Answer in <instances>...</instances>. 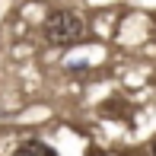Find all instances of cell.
I'll return each instance as SVG.
<instances>
[{
    "label": "cell",
    "mask_w": 156,
    "mask_h": 156,
    "mask_svg": "<svg viewBox=\"0 0 156 156\" xmlns=\"http://www.w3.org/2000/svg\"><path fill=\"white\" fill-rule=\"evenodd\" d=\"M150 150H153V156H156V137H153V144H150Z\"/></svg>",
    "instance_id": "3"
},
{
    "label": "cell",
    "mask_w": 156,
    "mask_h": 156,
    "mask_svg": "<svg viewBox=\"0 0 156 156\" xmlns=\"http://www.w3.org/2000/svg\"><path fill=\"white\" fill-rule=\"evenodd\" d=\"M41 35L48 45L54 48H67V45H80L86 38V23L80 13L73 10H51L41 19Z\"/></svg>",
    "instance_id": "1"
},
{
    "label": "cell",
    "mask_w": 156,
    "mask_h": 156,
    "mask_svg": "<svg viewBox=\"0 0 156 156\" xmlns=\"http://www.w3.org/2000/svg\"><path fill=\"white\" fill-rule=\"evenodd\" d=\"M13 156H61V153L54 150L51 144H45V140H26V144L16 147Z\"/></svg>",
    "instance_id": "2"
}]
</instances>
